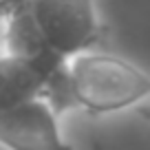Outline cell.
Returning <instances> with one entry per match:
<instances>
[{
	"mask_svg": "<svg viewBox=\"0 0 150 150\" xmlns=\"http://www.w3.org/2000/svg\"><path fill=\"white\" fill-rule=\"evenodd\" d=\"M29 9L51 49L69 62L104 35L95 0H29Z\"/></svg>",
	"mask_w": 150,
	"mask_h": 150,
	"instance_id": "obj_2",
	"label": "cell"
},
{
	"mask_svg": "<svg viewBox=\"0 0 150 150\" xmlns=\"http://www.w3.org/2000/svg\"><path fill=\"white\" fill-rule=\"evenodd\" d=\"M53 77L42 66L2 53L0 57V112L44 97Z\"/></svg>",
	"mask_w": 150,
	"mask_h": 150,
	"instance_id": "obj_4",
	"label": "cell"
},
{
	"mask_svg": "<svg viewBox=\"0 0 150 150\" xmlns=\"http://www.w3.org/2000/svg\"><path fill=\"white\" fill-rule=\"evenodd\" d=\"M24 2L22 0H0V20H7L13 11H18Z\"/></svg>",
	"mask_w": 150,
	"mask_h": 150,
	"instance_id": "obj_5",
	"label": "cell"
},
{
	"mask_svg": "<svg viewBox=\"0 0 150 150\" xmlns=\"http://www.w3.org/2000/svg\"><path fill=\"white\" fill-rule=\"evenodd\" d=\"M0 146L7 150H75L62 139L57 112L44 97L0 112Z\"/></svg>",
	"mask_w": 150,
	"mask_h": 150,
	"instance_id": "obj_3",
	"label": "cell"
},
{
	"mask_svg": "<svg viewBox=\"0 0 150 150\" xmlns=\"http://www.w3.org/2000/svg\"><path fill=\"white\" fill-rule=\"evenodd\" d=\"M2 53H5V51H0V57H2Z\"/></svg>",
	"mask_w": 150,
	"mask_h": 150,
	"instance_id": "obj_6",
	"label": "cell"
},
{
	"mask_svg": "<svg viewBox=\"0 0 150 150\" xmlns=\"http://www.w3.org/2000/svg\"><path fill=\"white\" fill-rule=\"evenodd\" d=\"M150 97V75L112 53L86 51L69 62L66 108L110 115Z\"/></svg>",
	"mask_w": 150,
	"mask_h": 150,
	"instance_id": "obj_1",
	"label": "cell"
},
{
	"mask_svg": "<svg viewBox=\"0 0 150 150\" xmlns=\"http://www.w3.org/2000/svg\"><path fill=\"white\" fill-rule=\"evenodd\" d=\"M22 2H29V0H22Z\"/></svg>",
	"mask_w": 150,
	"mask_h": 150,
	"instance_id": "obj_7",
	"label": "cell"
}]
</instances>
